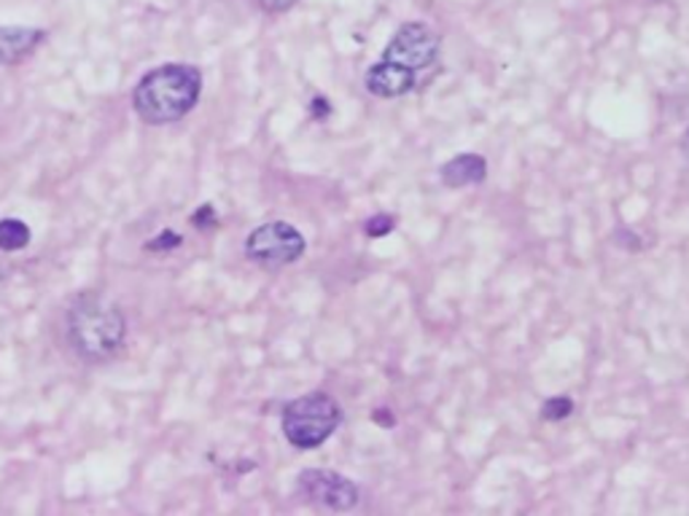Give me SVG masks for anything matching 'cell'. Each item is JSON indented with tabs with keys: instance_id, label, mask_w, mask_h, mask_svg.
Returning a JSON list of instances; mask_svg holds the SVG:
<instances>
[{
	"instance_id": "obj_1",
	"label": "cell",
	"mask_w": 689,
	"mask_h": 516,
	"mask_svg": "<svg viewBox=\"0 0 689 516\" xmlns=\"http://www.w3.org/2000/svg\"><path fill=\"white\" fill-rule=\"evenodd\" d=\"M202 75L192 65H162L138 84L135 111L146 124H170L183 119L200 100Z\"/></svg>"
},
{
	"instance_id": "obj_2",
	"label": "cell",
	"mask_w": 689,
	"mask_h": 516,
	"mask_svg": "<svg viewBox=\"0 0 689 516\" xmlns=\"http://www.w3.org/2000/svg\"><path fill=\"white\" fill-rule=\"evenodd\" d=\"M68 336L86 361H108L127 339V321L114 304L86 296L68 312Z\"/></svg>"
},
{
	"instance_id": "obj_3",
	"label": "cell",
	"mask_w": 689,
	"mask_h": 516,
	"mask_svg": "<svg viewBox=\"0 0 689 516\" xmlns=\"http://www.w3.org/2000/svg\"><path fill=\"white\" fill-rule=\"evenodd\" d=\"M343 422V409L326 393H310L297 398L283 411V433L297 449H316L332 436Z\"/></svg>"
},
{
	"instance_id": "obj_4",
	"label": "cell",
	"mask_w": 689,
	"mask_h": 516,
	"mask_svg": "<svg viewBox=\"0 0 689 516\" xmlns=\"http://www.w3.org/2000/svg\"><path fill=\"white\" fill-rule=\"evenodd\" d=\"M246 253L248 259L262 266H286L302 259L305 237L292 224L272 221L251 231V237L246 240Z\"/></svg>"
},
{
	"instance_id": "obj_5",
	"label": "cell",
	"mask_w": 689,
	"mask_h": 516,
	"mask_svg": "<svg viewBox=\"0 0 689 516\" xmlns=\"http://www.w3.org/2000/svg\"><path fill=\"white\" fill-rule=\"evenodd\" d=\"M439 44L442 40H439L437 33L426 22H407L391 38L383 60L396 62V65L407 68L413 73L426 71V68H431L439 60Z\"/></svg>"
},
{
	"instance_id": "obj_6",
	"label": "cell",
	"mask_w": 689,
	"mask_h": 516,
	"mask_svg": "<svg viewBox=\"0 0 689 516\" xmlns=\"http://www.w3.org/2000/svg\"><path fill=\"white\" fill-rule=\"evenodd\" d=\"M299 490L310 501L334 508V512H351L358 503V487L351 479L340 477L334 471H323V468H307V471H302Z\"/></svg>"
},
{
	"instance_id": "obj_7",
	"label": "cell",
	"mask_w": 689,
	"mask_h": 516,
	"mask_svg": "<svg viewBox=\"0 0 689 516\" xmlns=\"http://www.w3.org/2000/svg\"><path fill=\"white\" fill-rule=\"evenodd\" d=\"M415 86V73L396 62L380 60L367 71V89L378 97H399L407 95Z\"/></svg>"
},
{
	"instance_id": "obj_8",
	"label": "cell",
	"mask_w": 689,
	"mask_h": 516,
	"mask_svg": "<svg viewBox=\"0 0 689 516\" xmlns=\"http://www.w3.org/2000/svg\"><path fill=\"white\" fill-rule=\"evenodd\" d=\"M44 33L36 27H0V65H20L38 49Z\"/></svg>"
},
{
	"instance_id": "obj_9",
	"label": "cell",
	"mask_w": 689,
	"mask_h": 516,
	"mask_svg": "<svg viewBox=\"0 0 689 516\" xmlns=\"http://www.w3.org/2000/svg\"><path fill=\"white\" fill-rule=\"evenodd\" d=\"M439 172H442L444 185L461 189V185L483 183L485 176H488V161L479 154H461L455 156V159H450Z\"/></svg>"
},
{
	"instance_id": "obj_10",
	"label": "cell",
	"mask_w": 689,
	"mask_h": 516,
	"mask_svg": "<svg viewBox=\"0 0 689 516\" xmlns=\"http://www.w3.org/2000/svg\"><path fill=\"white\" fill-rule=\"evenodd\" d=\"M31 242V229L16 218L0 221V251H22Z\"/></svg>"
},
{
	"instance_id": "obj_11",
	"label": "cell",
	"mask_w": 689,
	"mask_h": 516,
	"mask_svg": "<svg viewBox=\"0 0 689 516\" xmlns=\"http://www.w3.org/2000/svg\"><path fill=\"white\" fill-rule=\"evenodd\" d=\"M571 411H574V401H571V398H566V396L549 398V401L542 406V417L549 422L566 420V417H571Z\"/></svg>"
},
{
	"instance_id": "obj_12",
	"label": "cell",
	"mask_w": 689,
	"mask_h": 516,
	"mask_svg": "<svg viewBox=\"0 0 689 516\" xmlns=\"http://www.w3.org/2000/svg\"><path fill=\"white\" fill-rule=\"evenodd\" d=\"M393 229H396V218H393L391 213H378V216L367 218V224H364V231H367V237H372V240L391 235Z\"/></svg>"
},
{
	"instance_id": "obj_13",
	"label": "cell",
	"mask_w": 689,
	"mask_h": 516,
	"mask_svg": "<svg viewBox=\"0 0 689 516\" xmlns=\"http://www.w3.org/2000/svg\"><path fill=\"white\" fill-rule=\"evenodd\" d=\"M181 245V235H176V231H162L156 240L149 242V251H173V248Z\"/></svg>"
},
{
	"instance_id": "obj_14",
	"label": "cell",
	"mask_w": 689,
	"mask_h": 516,
	"mask_svg": "<svg viewBox=\"0 0 689 516\" xmlns=\"http://www.w3.org/2000/svg\"><path fill=\"white\" fill-rule=\"evenodd\" d=\"M192 224L197 226V229H213V226H216V211H213L211 205H202L200 211L194 213Z\"/></svg>"
},
{
	"instance_id": "obj_15",
	"label": "cell",
	"mask_w": 689,
	"mask_h": 516,
	"mask_svg": "<svg viewBox=\"0 0 689 516\" xmlns=\"http://www.w3.org/2000/svg\"><path fill=\"white\" fill-rule=\"evenodd\" d=\"M257 5L262 11H268V14H283V11L297 5V0H257Z\"/></svg>"
},
{
	"instance_id": "obj_16",
	"label": "cell",
	"mask_w": 689,
	"mask_h": 516,
	"mask_svg": "<svg viewBox=\"0 0 689 516\" xmlns=\"http://www.w3.org/2000/svg\"><path fill=\"white\" fill-rule=\"evenodd\" d=\"M310 113L316 116V119H326V116L332 113V108H329L326 97H316V100L310 103Z\"/></svg>"
},
{
	"instance_id": "obj_17",
	"label": "cell",
	"mask_w": 689,
	"mask_h": 516,
	"mask_svg": "<svg viewBox=\"0 0 689 516\" xmlns=\"http://www.w3.org/2000/svg\"><path fill=\"white\" fill-rule=\"evenodd\" d=\"M372 420L380 422V425H385V428L393 425V417H391V411H388V409H378V411H375Z\"/></svg>"
},
{
	"instance_id": "obj_18",
	"label": "cell",
	"mask_w": 689,
	"mask_h": 516,
	"mask_svg": "<svg viewBox=\"0 0 689 516\" xmlns=\"http://www.w3.org/2000/svg\"><path fill=\"white\" fill-rule=\"evenodd\" d=\"M685 151L689 154V130H687V135H685Z\"/></svg>"
}]
</instances>
